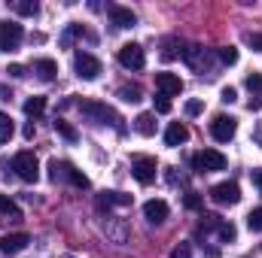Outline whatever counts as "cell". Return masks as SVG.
<instances>
[{
    "instance_id": "6da1fadb",
    "label": "cell",
    "mask_w": 262,
    "mask_h": 258,
    "mask_svg": "<svg viewBox=\"0 0 262 258\" xmlns=\"http://www.w3.org/2000/svg\"><path fill=\"white\" fill-rule=\"evenodd\" d=\"M79 113H82L85 119L98 122V125H110V128H116L119 134H125V125H122V116H119V113H116L113 107L101 104V100H79Z\"/></svg>"
},
{
    "instance_id": "7a4b0ae2",
    "label": "cell",
    "mask_w": 262,
    "mask_h": 258,
    "mask_svg": "<svg viewBox=\"0 0 262 258\" xmlns=\"http://www.w3.org/2000/svg\"><path fill=\"white\" fill-rule=\"evenodd\" d=\"M49 179L52 183H70L73 189H89V176L82 170H76L70 161H58V158L49 161Z\"/></svg>"
},
{
    "instance_id": "3957f363",
    "label": "cell",
    "mask_w": 262,
    "mask_h": 258,
    "mask_svg": "<svg viewBox=\"0 0 262 258\" xmlns=\"http://www.w3.org/2000/svg\"><path fill=\"white\" fill-rule=\"evenodd\" d=\"M12 170L21 183H37L40 179V161L31 149H21L15 158H12Z\"/></svg>"
},
{
    "instance_id": "277c9868",
    "label": "cell",
    "mask_w": 262,
    "mask_h": 258,
    "mask_svg": "<svg viewBox=\"0 0 262 258\" xmlns=\"http://www.w3.org/2000/svg\"><path fill=\"white\" fill-rule=\"evenodd\" d=\"M192 167L195 173H216V170H226V155L220 149H201L195 158H192Z\"/></svg>"
},
{
    "instance_id": "5b68a950",
    "label": "cell",
    "mask_w": 262,
    "mask_h": 258,
    "mask_svg": "<svg viewBox=\"0 0 262 258\" xmlns=\"http://www.w3.org/2000/svg\"><path fill=\"white\" fill-rule=\"evenodd\" d=\"M183 61L192 67L195 73H210V67H213V55H210V49H204V46L192 43V46L183 49Z\"/></svg>"
},
{
    "instance_id": "8992f818",
    "label": "cell",
    "mask_w": 262,
    "mask_h": 258,
    "mask_svg": "<svg viewBox=\"0 0 262 258\" xmlns=\"http://www.w3.org/2000/svg\"><path fill=\"white\" fill-rule=\"evenodd\" d=\"M73 70H76V76L79 79H85V82H92V79H98L101 76V61L95 58V55H89V52H76L73 55Z\"/></svg>"
},
{
    "instance_id": "52a82bcc",
    "label": "cell",
    "mask_w": 262,
    "mask_h": 258,
    "mask_svg": "<svg viewBox=\"0 0 262 258\" xmlns=\"http://www.w3.org/2000/svg\"><path fill=\"white\" fill-rule=\"evenodd\" d=\"M131 173H134V179H137L140 186H149V183H156L159 164H156V158H149V155H137V158L131 161Z\"/></svg>"
},
{
    "instance_id": "ba28073f",
    "label": "cell",
    "mask_w": 262,
    "mask_h": 258,
    "mask_svg": "<svg viewBox=\"0 0 262 258\" xmlns=\"http://www.w3.org/2000/svg\"><path fill=\"white\" fill-rule=\"evenodd\" d=\"M25 40V31L21 24L15 21H0V52H15Z\"/></svg>"
},
{
    "instance_id": "9c48e42d",
    "label": "cell",
    "mask_w": 262,
    "mask_h": 258,
    "mask_svg": "<svg viewBox=\"0 0 262 258\" xmlns=\"http://www.w3.org/2000/svg\"><path fill=\"white\" fill-rule=\"evenodd\" d=\"M210 200L220 203V207H232V203H238V200H241V189H238V183H216V186L210 189Z\"/></svg>"
},
{
    "instance_id": "30bf717a",
    "label": "cell",
    "mask_w": 262,
    "mask_h": 258,
    "mask_svg": "<svg viewBox=\"0 0 262 258\" xmlns=\"http://www.w3.org/2000/svg\"><path fill=\"white\" fill-rule=\"evenodd\" d=\"M119 64L125 67V70H143V67H146L143 46H137V43H125V46L119 49Z\"/></svg>"
},
{
    "instance_id": "8fae6325",
    "label": "cell",
    "mask_w": 262,
    "mask_h": 258,
    "mask_svg": "<svg viewBox=\"0 0 262 258\" xmlns=\"http://www.w3.org/2000/svg\"><path fill=\"white\" fill-rule=\"evenodd\" d=\"M235 131H238V122H235L232 116H213V122H210V137H213L216 143H229V140L235 137Z\"/></svg>"
},
{
    "instance_id": "7c38bea8",
    "label": "cell",
    "mask_w": 262,
    "mask_h": 258,
    "mask_svg": "<svg viewBox=\"0 0 262 258\" xmlns=\"http://www.w3.org/2000/svg\"><path fill=\"white\" fill-rule=\"evenodd\" d=\"M28 243H31V234H25V231L3 234V237H0V252H3V255H18L21 249H28Z\"/></svg>"
},
{
    "instance_id": "4fadbf2b",
    "label": "cell",
    "mask_w": 262,
    "mask_h": 258,
    "mask_svg": "<svg viewBox=\"0 0 262 258\" xmlns=\"http://www.w3.org/2000/svg\"><path fill=\"white\" fill-rule=\"evenodd\" d=\"M156 88L162 91V97H174L183 91V79L174 73H156Z\"/></svg>"
},
{
    "instance_id": "5bb4252c",
    "label": "cell",
    "mask_w": 262,
    "mask_h": 258,
    "mask_svg": "<svg viewBox=\"0 0 262 258\" xmlns=\"http://www.w3.org/2000/svg\"><path fill=\"white\" fill-rule=\"evenodd\" d=\"M107 12H110V21H113L116 28H134V24H137V15L131 12L128 6L110 3V6H107Z\"/></svg>"
},
{
    "instance_id": "9a60e30c",
    "label": "cell",
    "mask_w": 262,
    "mask_h": 258,
    "mask_svg": "<svg viewBox=\"0 0 262 258\" xmlns=\"http://www.w3.org/2000/svg\"><path fill=\"white\" fill-rule=\"evenodd\" d=\"M168 203L165 200H146L143 203V216H146V222H152V225H162L165 219H168Z\"/></svg>"
},
{
    "instance_id": "2e32d148",
    "label": "cell",
    "mask_w": 262,
    "mask_h": 258,
    "mask_svg": "<svg viewBox=\"0 0 262 258\" xmlns=\"http://www.w3.org/2000/svg\"><path fill=\"white\" fill-rule=\"evenodd\" d=\"M98 210L104 213V210H110V207H128L131 203V194H122V192H101L98 194Z\"/></svg>"
},
{
    "instance_id": "e0dca14e",
    "label": "cell",
    "mask_w": 262,
    "mask_h": 258,
    "mask_svg": "<svg viewBox=\"0 0 262 258\" xmlns=\"http://www.w3.org/2000/svg\"><path fill=\"white\" fill-rule=\"evenodd\" d=\"M247 91H250V113L262 110V73H250L247 76Z\"/></svg>"
},
{
    "instance_id": "ac0fdd59",
    "label": "cell",
    "mask_w": 262,
    "mask_h": 258,
    "mask_svg": "<svg viewBox=\"0 0 262 258\" xmlns=\"http://www.w3.org/2000/svg\"><path fill=\"white\" fill-rule=\"evenodd\" d=\"M186 140H189V128L183 122H171L168 125V131H165V143L168 146H183Z\"/></svg>"
},
{
    "instance_id": "d6986e66",
    "label": "cell",
    "mask_w": 262,
    "mask_h": 258,
    "mask_svg": "<svg viewBox=\"0 0 262 258\" xmlns=\"http://www.w3.org/2000/svg\"><path fill=\"white\" fill-rule=\"evenodd\" d=\"M43 113H46V97L34 94V97H28V100H25V116H31V119H40Z\"/></svg>"
},
{
    "instance_id": "ffe728a7",
    "label": "cell",
    "mask_w": 262,
    "mask_h": 258,
    "mask_svg": "<svg viewBox=\"0 0 262 258\" xmlns=\"http://www.w3.org/2000/svg\"><path fill=\"white\" fill-rule=\"evenodd\" d=\"M134 128H137V134H143V137H152L156 134V116L152 113H140L134 119Z\"/></svg>"
},
{
    "instance_id": "44dd1931",
    "label": "cell",
    "mask_w": 262,
    "mask_h": 258,
    "mask_svg": "<svg viewBox=\"0 0 262 258\" xmlns=\"http://www.w3.org/2000/svg\"><path fill=\"white\" fill-rule=\"evenodd\" d=\"M34 70H37V76H40L43 82H49V79H55V73H58V64H55L52 58H40V61L34 64Z\"/></svg>"
},
{
    "instance_id": "7402d4cb",
    "label": "cell",
    "mask_w": 262,
    "mask_h": 258,
    "mask_svg": "<svg viewBox=\"0 0 262 258\" xmlns=\"http://www.w3.org/2000/svg\"><path fill=\"white\" fill-rule=\"evenodd\" d=\"M12 9H15L18 15H28V18H34V15L40 12V3H37V0H15V3H12Z\"/></svg>"
},
{
    "instance_id": "603a6c76",
    "label": "cell",
    "mask_w": 262,
    "mask_h": 258,
    "mask_svg": "<svg viewBox=\"0 0 262 258\" xmlns=\"http://www.w3.org/2000/svg\"><path fill=\"white\" fill-rule=\"evenodd\" d=\"M82 34H85V28H82V24H67V31L61 34V40H58V43H61L64 49H70V46H73V40H79Z\"/></svg>"
},
{
    "instance_id": "cb8c5ba5",
    "label": "cell",
    "mask_w": 262,
    "mask_h": 258,
    "mask_svg": "<svg viewBox=\"0 0 262 258\" xmlns=\"http://www.w3.org/2000/svg\"><path fill=\"white\" fill-rule=\"evenodd\" d=\"M0 216H9V219H21V210H18V203H15L12 197L0 194Z\"/></svg>"
},
{
    "instance_id": "d4e9b609",
    "label": "cell",
    "mask_w": 262,
    "mask_h": 258,
    "mask_svg": "<svg viewBox=\"0 0 262 258\" xmlns=\"http://www.w3.org/2000/svg\"><path fill=\"white\" fill-rule=\"evenodd\" d=\"M55 131H58V134L64 137L67 143H76V140H79V131L73 128L70 122H64V119H58V116H55Z\"/></svg>"
},
{
    "instance_id": "484cf974",
    "label": "cell",
    "mask_w": 262,
    "mask_h": 258,
    "mask_svg": "<svg viewBox=\"0 0 262 258\" xmlns=\"http://www.w3.org/2000/svg\"><path fill=\"white\" fill-rule=\"evenodd\" d=\"M12 134H15L12 119H9L6 113H0V143H9V140H12Z\"/></svg>"
},
{
    "instance_id": "4316f807",
    "label": "cell",
    "mask_w": 262,
    "mask_h": 258,
    "mask_svg": "<svg viewBox=\"0 0 262 258\" xmlns=\"http://www.w3.org/2000/svg\"><path fill=\"white\" fill-rule=\"evenodd\" d=\"M216 234H220V240H223V243H235V237H238V231H235V225H232V222H226V219L220 222V228H216Z\"/></svg>"
},
{
    "instance_id": "83f0119b",
    "label": "cell",
    "mask_w": 262,
    "mask_h": 258,
    "mask_svg": "<svg viewBox=\"0 0 262 258\" xmlns=\"http://www.w3.org/2000/svg\"><path fill=\"white\" fill-rule=\"evenodd\" d=\"M119 97H122L125 104H137V100H140V85H122V88H119Z\"/></svg>"
},
{
    "instance_id": "f1b7e54d",
    "label": "cell",
    "mask_w": 262,
    "mask_h": 258,
    "mask_svg": "<svg viewBox=\"0 0 262 258\" xmlns=\"http://www.w3.org/2000/svg\"><path fill=\"white\" fill-rule=\"evenodd\" d=\"M174 49H177V37H168V40L162 43V61H174V58H177Z\"/></svg>"
},
{
    "instance_id": "f546056e",
    "label": "cell",
    "mask_w": 262,
    "mask_h": 258,
    "mask_svg": "<svg viewBox=\"0 0 262 258\" xmlns=\"http://www.w3.org/2000/svg\"><path fill=\"white\" fill-rule=\"evenodd\" d=\"M216 55H220V61H223V64H229V67L238 64V49H235V46H223Z\"/></svg>"
},
{
    "instance_id": "4dcf8cb0",
    "label": "cell",
    "mask_w": 262,
    "mask_h": 258,
    "mask_svg": "<svg viewBox=\"0 0 262 258\" xmlns=\"http://www.w3.org/2000/svg\"><path fill=\"white\" fill-rule=\"evenodd\" d=\"M247 228H250V231H262V207H256V210L247 213Z\"/></svg>"
},
{
    "instance_id": "1f68e13d",
    "label": "cell",
    "mask_w": 262,
    "mask_h": 258,
    "mask_svg": "<svg viewBox=\"0 0 262 258\" xmlns=\"http://www.w3.org/2000/svg\"><path fill=\"white\" fill-rule=\"evenodd\" d=\"M183 207H186V210H201V194H198V192H186Z\"/></svg>"
},
{
    "instance_id": "d6a6232c",
    "label": "cell",
    "mask_w": 262,
    "mask_h": 258,
    "mask_svg": "<svg viewBox=\"0 0 262 258\" xmlns=\"http://www.w3.org/2000/svg\"><path fill=\"white\" fill-rule=\"evenodd\" d=\"M171 258H192V246H189V243L174 246V249H171Z\"/></svg>"
},
{
    "instance_id": "836d02e7",
    "label": "cell",
    "mask_w": 262,
    "mask_h": 258,
    "mask_svg": "<svg viewBox=\"0 0 262 258\" xmlns=\"http://www.w3.org/2000/svg\"><path fill=\"white\" fill-rule=\"evenodd\" d=\"M201 110H204V104H201V100H189V104H186V116H189V119L201 116Z\"/></svg>"
},
{
    "instance_id": "e575fe53",
    "label": "cell",
    "mask_w": 262,
    "mask_h": 258,
    "mask_svg": "<svg viewBox=\"0 0 262 258\" xmlns=\"http://www.w3.org/2000/svg\"><path fill=\"white\" fill-rule=\"evenodd\" d=\"M235 97H238V91H235L232 85H226V88L220 91V100H223V104H235Z\"/></svg>"
},
{
    "instance_id": "d590c367",
    "label": "cell",
    "mask_w": 262,
    "mask_h": 258,
    "mask_svg": "<svg viewBox=\"0 0 262 258\" xmlns=\"http://www.w3.org/2000/svg\"><path fill=\"white\" fill-rule=\"evenodd\" d=\"M156 113H162V116H168V113H171V100L159 94V97H156Z\"/></svg>"
},
{
    "instance_id": "8d00e7d4",
    "label": "cell",
    "mask_w": 262,
    "mask_h": 258,
    "mask_svg": "<svg viewBox=\"0 0 262 258\" xmlns=\"http://www.w3.org/2000/svg\"><path fill=\"white\" fill-rule=\"evenodd\" d=\"M247 43H250V49H253V52H262V34H250V37H247Z\"/></svg>"
},
{
    "instance_id": "74e56055",
    "label": "cell",
    "mask_w": 262,
    "mask_h": 258,
    "mask_svg": "<svg viewBox=\"0 0 262 258\" xmlns=\"http://www.w3.org/2000/svg\"><path fill=\"white\" fill-rule=\"evenodd\" d=\"M9 76H15V79H18V76H25V67H21V64H9Z\"/></svg>"
},
{
    "instance_id": "f35d334b",
    "label": "cell",
    "mask_w": 262,
    "mask_h": 258,
    "mask_svg": "<svg viewBox=\"0 0 262 258\" xmlns=\"http://www.w3.org/2000/svg\"><path fill=\"white\" fill-rule=\"evenodd\" d=\"M34 134H37L34 122H28V125H25V140H34Z\"/></svg>"
},
{
    "instance_id": "ab89813d",
    "label": "cell",
    "mask_w": 262,
    "mask_h": 258,
    "mask_svg": "<svg viewBox=\"0 0 262 258\" xmlns=\"http://www.w3.org/2000/svg\"><path fill=\"white\" fill-rule=\"evenodd\" d=\"M250 176H253V186H256V189L262 192V170H253Z\"/></svg>"
},
{
    "instance_id": "60d3db41",
    "label": "cell",
    "mask_w": 262,
    "mask_h": 258,
    "mask_svg": "<svg viewBox=\"0 0 262 258\" xmlns=\"http://www.w3.org/2000/svg\"><path fill=\"white\" fill-rule=\"evenodd\" d=\"M12 94H9V88H0V100H9Z\"/></svg>"
},
{
    "instance_id": "b9f144b4",
    "label": "cell",
    "mask_w": 262,
    "mask_h": 258,
    "mask_svg": "<svg viewBox=\"0 0 262 258\" xmlns=\"http://www.w3.org/2000/svg\"><path fill=\"white\" fill-rule=\"evenodd\" d=\"M64 258H73V255H64Z\"/></svg>"
}]
</instances>
